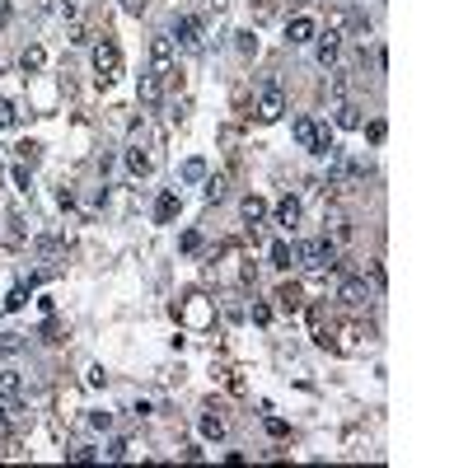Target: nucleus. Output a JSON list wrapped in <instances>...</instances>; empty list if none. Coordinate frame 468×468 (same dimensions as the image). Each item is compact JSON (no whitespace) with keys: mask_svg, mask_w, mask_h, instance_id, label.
<instances>
[{"mask_svg":"<svg viewBox=\"0 0 468 468\" xmlns=\"http://www.w3.org/2000/svg\"><path fill=\"white\" fill-rule=\"evenodd\" d=\"M291 136L300 140V145H305V150H309V155H332V150H337V140H332V131H328V126H319L314 122V117H295V122H291Z\"/></svg>","mask_w":468,"mask_h":468,"instance_id":"f257e3e1","label":"nucleus"},{"mask_svg":"<svg viewBox=\"0 0 468 468\" xmlns=\"http://www.w3.org/2000/svg\"><path fill=\"white\" fill-rule=\"evenodd\" d=\"M295 263H305L309 272H332V267H337V249H332L328 239H309V244L295 249Z\"/></svg>","mask_w":468,"mask_h":468,"instance_id":"f03ea898","label":"nucleus"},{"mask_svg":"<svg viewBox=\"0 0 468 468\" xmlns=\"http://www.w3.org/2000/svg\"><path fill=\"white\" fill-rule=\"evenodd\" d=\"M94 75L103 80V85L122 80V52H117V43H112V38H103V43L94 47Z\"/></svg>","mask_w":468,"mask_h":468,"instance_id":"7ed1b4c3","label":"nucleus"},{"mask_svg":"<svg viewBox=\"0 0 468 468\" xmlns=\"http://www.w3.org/2000/svg\"><path fill=\"white\" fill-rule=\"evenodd\" d=\"M178 319H183L187 328H197V332H202V328H211V319H216V305H211L206 295H187L183 305H178Z\"/></svg>","mask_w":468,"mask_h":468,"instance_id":"20e7f679","label":"nucleus"},{"mask_svg":"<svg viewBox=\"0 0 468 468\" xmlns=\"http://www.w3.org/2000/svg\"><path fill=\"white\" fill-rule=\"evenodd\" d=\"M202 38H206V24L197 15H178V19H173V43H178V47L197 52V47H202Z\"/></svg>","mask_w":468,"mask_h":468,"instance_id":"39448f33","label":"nucleus"},{"mask_svg":"<svg viewBox=\"0 0 468 468\" xmlns=\"http://www.w3.org/2000/svg\"><path fill=\"white\" fill-rule=\"evenodd\" d=\"M258 122H281V112H286V94H281L277 80H267L263 85V98H258Z\"/></svg>","mask_w":468,"mask_h":468,"instance_id":"423d86ee","label":"nucleus"},{"mask_svg":"<svg viewBox=\"0 0 468 468\" xmlns=\"http://www.w3.org/2000/svg\"><path fill=\"white\" fill-rule=\"evenodd\" d=\"M173 71V38L169 33H159V38H150V75H169Z\"/></svg>","mask_w":468,"mask_h":468,"instance_id":"0eeeda50","label":"nucleus"},{"mask_svg":"<svg viewBox=\"0 0 468 468\" xmlns=\"http://www.w3.org/2000/svg\"><path fill=\"white\" fill-rule=\"evenodd\" d=\"M314 38H319V24H314L309 15H295L286 24V43L291 47H305V43H314Z\"/></svg>","mask_w":468,"mask_h":468,"instance_id":"6e6552de","label":"nucleus"},{"mask_svg":"<svg viewBox=\"0 0 468 468\" xmlns=\"http://www.w3.org/2000/svg\"><path fill=\"white\" fill-rule=\"evenodd\" d=\"M126 169L145 178V173L155 169V150H150V145H140V140H131V145H126Z\"/></svg>","mask_w":468,"mask_h":468,"instance_id":"1a4fd4ad","label":"nucleus"},{"mask_svg":"<svg viewBox=\"0 0 468 468\" xmlns=\"http://www.w3.org/2000/svg\"><path fill=\"white\" fill-rule=\"evenodd\" d=\"M337 300H342V305H365V300H370V286H365V277H346L342 286H337Z\"/></svg>","mask_w":468,"mask_h":468,"instance_id":"9d476101","label":"nucleus"},{"mask_svg":"<svg viewBox=\"0 0 468 468\" xmlns=\"http://www.w3.org/2000/svg\"><path fill=\"white\" fill-rule=\"evenodd\" d=\"M300 216H305V206H300V197H281L277 202V225L281 230H295Z\"/></svg>","mask_w":468,"mask_h":468,"instance_id":"9b49d317","label":"nucleus"},{"mask_svg":"<svg viewBox=\"0 0 468 468\" xmlns=\"http://www.w3.org/2000/svg\"><path fill=\"white\" fill-rule=\"evenodd\" d=\"M178 211H183V197H178V192L169 187V192H164V197L155 202V225H169V220L178 216Z\"/></svg>","mask_w":468,"mask_h":468,"instance_id":"f8f14e48","label":"nucleus"},{"mask_svg":"<svg viewBox=\"0 0 468 468\" xmlns=\"http://www.w3.org/2000/svg\"><path fill=\"white\" fill-rule=\"evenodd\" d=\"M19 66H24V75H38L47 66V52H43V43H29L24 52H19Z\"/></svg>","mask_w":468,"mask_h":468,"instance_id":"ddd939ff","label":"nucleus"},{"mask_svg":"<svg viewBox=\"0 0 468 468\" xmlns=\"http://www.w3.org/2000/svg\"><path fill=\"white\" fill-rule=\"evenodd\" d=\"M244 220L253 225V234H258V225L267 220V202L258 197V192H249V197H244Z\"/></svg>","mask_w":468,"mask_h":468,"instance_id":"4468645a","label":"nucleus"},{"mask_svg":"<svg viewBox=\"0 0 468 468\" xmlns=\"http://www.w3.org/2000/svg\"><path fill=\"white\" fill-rule=\"evenodd\" d=\"M19 393H24V374H19V370H0V398H5V403H15Z\"/></svg>","mask_w":468,"mask_h":468,"instance_id":"2eb2a0df","label":"nucleus"},{"mask_svg":"<svg viewBox=\"0 0 468 468\" xmlns=\"http://www.w3.org/2000/svg\"><path fill=\"white\" fill-rule=\"evenodd\" d=\"M159 94H164V80L159 75H140V103H145V108H155Z\"/></svg>","mask_w":468,"mask_h":468,"instance_id":"dca6fc26","label":"nucleus"},{"mask_svg":"<svg viewBox=\"0 0 468 468\" xmlns=\"http://www.w3.org/2000/svg\"><path fill=\"white\" fill-rule=\"evenodd\" d=\"M272 267H281V272H291V267H295V244H286V239H277V244H272Z\"/></svg>","mask_w":468,"mask_h":468,"instance_id":"f3484780","label":"nucleus"},{"mask_svg":"<svg viewBox=\"0 0 468 468\" xmlns=\"http://www.w3.org/2000/svg\"><path fill=\"white\" fill-rule=\"evenodd\" d=\"M202 436L206 440H225V421H220L216 412H202Z\"/></svg>","mask_w":468,"mask_h":468,"instance_id":"a211bd4d","label":"nucleus"},{"mask_svg":"<svg viewBox=\"0 0 468 468\" xmlns=\"http://www.w3.org/2000/svg\"><path fill=\"white\" fill-rule=\"evenodd\" d=\"M337 126H342V131H356L360 126V108L356 103H342V108H337Z\"/></svg>","mask_w":468,"mask_h":468,"instance_id":"6ab92c4d","label":"nucleus"},{"mask_svg":"<svg viewBox=\"0 0 468 468\" xmlns=\"http://www.w3.org/2000/svg\"><path fill=\"white\" fill-rule=\"evenodd\" d=\"M332 61H337V33L319 38V66H332Z\"/></svg>","mask_w":468,"mask_h":468,"instance_id":"aec40b11","label":"nucleus"},{"mask_svg":"<svg viewBox=\"0 0 468 468\" xmlns=\"http://www.w3.org/2000/svg\"><path fill=\"white\" fill-rule=\"evenodd\" d=\"M178 178H183V183H202L206 178V159H187L183 169H178Z\"/></svg>","mask_w":468,"mask_h":468,"instance_id":"412c9836","label":"nucleus"},{"mask_svg":"<svg viewBox=\"0 0 468 468\" xmlns=\"http://www.w3.org/2000/svg\"><path fill=\"white\" fill-rule=\"evenodd\" d=\"M126 454H131V440L117 436V440H108V450L98 454V459H126Z\"/></svg>","mask_w":468,"mask_h":468,"instance_id":"4be33fe9","label":"nucleus"},{"mask_svg":"<svg viewBox=\"0 0 468 468\" xmlns=\"http://www.w3.org/2000/svg\"><path fill=\"white\" fill-rule=\"evenodd\" d=\"M38 150H43V145H38V140H24V145H19V164H38Z\"/></svg>","mask_w":468,"mask_h":468,"instance_id":"5701e85b","label":"nucleus"},{"mask_svg":"<svg viewBox=\"0 0 468 468\" xmlns=\"http://www.w3.org/2000/svg\"><path fill=\"white\" fill-rule=\"evenodd\" d=\"M277 300H281V309H300V291H295V286H281Z\"/></svg>","mask_w":468,"mask_h":468,"instance_id":"b1692460","label":"nucleus"},{"mask_svg":"<svg viewBox=\"0 0 468 468\" xmlns=\"http://www.w3.org/2000/svg\"><path fill=\"white\" fill-rule=\"evenodd\" d=\"M234 47H239L244 57H253V52H258V38H253V33L244 29V33H234Z\"/></svg>","mask_w":468,"mask_h":468,"instance_id":"393cba45","label":"nucleus"},{"mask_svg":"<svg viewBox=\"0 0 468 468\" xmlns=\"http://www.w3.org/2000/svg\"><path fill=\"white\" fill-rule=\"evenodd\" d=\"M202 197H206V202H220V197H225V178H220V173H216V178H206Z\"/></svg>","mask_w":468,"mask_h":468,"instance_id":"a878e982","label":"nucleus"},{"mask_svg":"<svg viewBox=\"0 0 468 468\" xmlns=\"http://www.w3.org/2000/svg\"><path fill=\"white\" fill-rule=\"evenodd\" d=\"M66 459H71V464H89V459H98V450H89V445H75V450H66Z\"/></svg>","mask_w":468,"mask_h":468,"instance_id":"bb28decb","label":"nucleus"},{"mask_svg":"<svg viewBox=\"0 0 468 468\" xmlns=\"http://www.w3.org/2000/svg\"><path fill=\"white\" fill-rule=\"evenodd\" d=\"M24 305H29V286H15L10 300H5V309H24Z\"/></svg>","mask_w":468,"mask_h":468,"instance_id":"cd10ccee","label":"nucleus"},{"mask_svg":"<svg viewBox=\"0 0 468 468\" xmlns=\"http://www.w3.org/2000/svg\"><path fill=\"white\" fill-rule=\"evenodd\" d=\"M85 384H89V389H103V384H108L103 365H89V370H85Z\"/></svg>","mask_w":468,"mask_h":468,"instance_id":"c85d7f7f","label":"nucleus"},{"mask_svg":"<svg viewBox=\"0 0 468 468\" xmlns=\"http://www.w3.org/2000/svg\"><path fill=\"white\" fill-rule=\"evenodd\" d=\"M15 122H19V108L10 98H0V126H15Z\"/></svg>","mask_w":468,"mask_h":468,"instance_id":"c756f323","label":"nucleus"},{"mask_svg":"<svg viewBox=\"0 0 468 468\" xmlns=\"http://www.w3.org/2000/svg\"><path fill=\"white\" fill-rule=\"evenodd\" d=\"M365 136H370V140H374V145H379V140L389 136V122H384V117H374V122H370V126H365Z\"/></svg>","mask_w":468,"mask_h":468,"instance_id":"7c9ffc66","label":"nucleus"},{"mask_svg":"<svg viewBox=\"0 0 468 468\" xmlns=\"http://www.w3.org/2000/svg\"><path fill=\"white\" fill-rule=\"evenodd\" d=\"M15 187H19V192H29V187H33V173H29V164H15Z\"/></svg>","mask_w":468,"mask_h":468,"instance_id":"2f4dec72","label":"nucleus"},{"mask_svg":"<svg viewBox=\"0 0 468 468\" xmlns=\"http://www.w3.org/2000/svg\"><path fill=\"white\" fill-rule=\"evenodd\" d=\"M89 426L94 431H112V412H89Z\"/></svg>","mask_w":468,"mask_h":468,"instance_id":"473e14b6","label":"nucleus"},{"mask_svg":"<svg viewBox=\"0 0 468 468\" xmlns=\"http://www.w3.org/2000/svg\"><path fill=\"white\" fill-rule=\"evenodd\" d=\"M267 436H291V426H286V421H281V417H267Z\"/></svg>","mask_w":468,"mask_h":468,"instance_id":"72a5a7b5","label":"nucleus"},{"mask_svg":"<svg viewBox=\"0 0 468 468\" xmlns=\"http://www.w3.org/2000/svg\"><path fill=\"white\" fill-rule=\"evenodd\" d=\"M19 346H24V337H19V332H5V342H0V351H5V356H15Z\"/></svg>","mask_w":468,"mask_h":468,"instance_id":"f704fd0d","label":"nucleus"},{"mask_svg":"<svg viewBox=\"0 0 468 468\" xmlns=\"http://www.w3.org/2000/svg\"><path fill=\"white\" fill-rule=\"evenodd\" d=\"M197 249H202V234L187 230V234H183V253H197Z\"/></svg>","mask_w":468,"mask_h":468,"instance_id":"c9c22d12","label":"nucleus"},{"mask_svg":"<svg viewBox=\"0 0 468 468\" xmlns=\"http://www.w3.org/2000/svg\"><path fill=\"white\" fill-rule=\"evenodd\" d=\"M122 10H126V15H140V10H145V0H122Z\"/></svg>","mask_w":468,"mask_h":468,"instance_id":"e433bc0d","label":"nucleus"},{"mask_svg":"<svg viewBox=\"0 0 468 468\" xmlns=\"http://www.w3.org/2000/svg\"><path fill=\"white\" fill-rule=\"evenodd\" d=\"M10 426V407H5V398H0V431Z\"/></svg>","mask_w":468,"mask_h":468,"instance_id":"4c0bfd02","label":"nucleus"},{"mask_svg":"<svg viewBox=\"0 0 468 468\" xmlns=\"http://www.w3.org/2000/svg\"><path fill=\"white\" fill-rule=\"evenodd\" d=\"M0 19H10V0H0Z\"/></svg>","mask_w":468,"mask_h":468,"instance_id":"58836bf2","label":"nucleus"},{"mask_svg":"<svg viewBox=\"0 0 468 468\" xmlns=\"http://www.w3.org/2000/svg\"><path fill=\"white\" fill-rule=\"evenodd\" d=\"M211 5H220V0H211Z\"/></svg>","mask_w":468,"mask_h":468,"instance_id":"ea45409f","label":"nucleus"}]
</instances>
